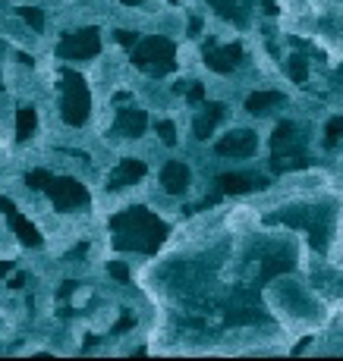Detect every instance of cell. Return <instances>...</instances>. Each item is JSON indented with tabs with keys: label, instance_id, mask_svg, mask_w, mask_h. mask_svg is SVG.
<instances>
[{
	"label": "cell",
	"instance_id": "ffe728a7",
	"mask_svg": "<svg viewBox=\"0 0 343 361\" xmlns=\"http://www.w3.org/2000/svg\"><path fill=\"white\" fill-rule=\"evenodd\" d=\"M51 173H47V170H32L29 176H25V183L32 185V189H47V183H51Z\"/></svg>",
	"mask_w": 343,
	"mask_h": 361
},
{
	"label": "cell",
	"instance_id": "d4e9b609",
	"mask_svg": "<svg viewBox=\"0 0 343 361\" xmlns=\"http://www.w3.org/2000/svg\"><path fill=\"white\" fill-rule=\"evenodd\" d=\"M117 41H120L123 47H133L135 41H139V38H135V32H126V29H123V32H117Z\"/></svg>",
	"mask_w": 343,
	"mask_h": 361
},
{
	"label": "cell",
	"instance_id": "7402d4cb",
	"mask_svg": "<svg viewBox=\"0 0 343 361\" xmlns=\"http://www.w3.org/2000/svg\"><path fill=\"white\" fill-rule=\"evenodd\" d=\"M155 129H157V135H161L164 145H173V141H177V129H173V123H155Z\"/></svg>",
	"mask_w": 343,
	"mask_h": 361
},
{
	"label": "cell",
	"instance_id": "5bb4252c",
	"mask_svg": "<svg viewBox=\"0 0 343 361\" xmlns=\"http://www.w3.org/2000/svg\"><path fill=\"white\" fill-rule=\"evenodd\" d=\"M277 104H284V95H280V91H255V95H249L246 110L258 117V113H268Z\"/></svg>",
	"mask_w": 343,
	"mask_h": 361
},
{
	"label": "cell",
	"instance_id": "8fae6325",
	"mask_svg": "<svg viewBox=\"0 0 343 361\" xmlns=\"http://www.w3.org/2000/svg\"><path fill=\"white\" fill-rule=\"evenodd\" d=\"M145 176V163L142 161H123L117 167V173L111 176V189H123V185L135 183V179Z\"/></svg>",
	"mask_w": 343,
	"mask_h": 361
},
{
	"label": "cell",
	"instance_id": "4316f807",
	"mask_svg": "<svg viewBox=\"0 0 343 361\" xmlns=\"http://www.w3.org/2000/svg\"><path fill=\"white\" fill-rule=\"evenodd\" d=\"M10 286H13V289H23V286H25V277H23V273H19V277H13V280H10Z\"/></svg>",
	"mask_w": 343,
	"mask_h": 361
},
{
	"label": "cell",
	"instance_id": "6da1fadb",
	"mask_svg": "<svg viewBox=\"0 0 343 361\" xmlns=\"http://www.w3.org/2000/svg\"><path fill=\"white\" fill-rule=\"evenodd\" d=\"M113 229H117V245L135 251H155L167 236L164 223L157 220L155 214L142 211V207H133L126 214L113 217Z\"/></svg>",
	"mask_w": 343,
	"mask_h": 361
},
{
	"label": "cell",
	"instance_id": "9a60e30c",
	"mask_svg": "<svg viewBox=\"0 0 343 361\" xmlns=\"http://www.w3.org/2000/svg\"><path fill=\"white\" fill-rule=\"evenodd\" d=\"M293 267V255L290 251H277V255H271L265 264H261V283L271 280V277H277V273H284Z\"/></svg>",
	"mask_w": 343,
	"mask_h": 361
},
{
	"label": "cell",
	"instance_id": "30bf717a",
	"mask_svg": "<svg viewBox=\"0 0 343 361\" xmlns=\"http://www.w3.org/2000/svg\"><path fill=\"white\" fill-rule=\"evenodd\" d=\"M145 126H148V117H145V110L126 107V110L117 113V132H120V135H133V139H139V135L145 132Z\"/></svg>",
	"mask_w": 343,
	"mask_h": 361
},
{
	"label": "cell",
	"instance_id": "44dd1931",
	"mask_svg": "<svg viewBox=\"0 0 343 361\" xmlns=\"http://www.w3.org/2000/svg\"><path fill=\"white\" fill-rule=\"evenodd\" d=\"M324 132H328V145H337V141L343 139V117H334V119H331Z\"/></svg>",
	"mask_w": 343,
	"mask_h": 361
},
{
	"label": "cell",
	"instance_id": "ba28073f",
	"mask_svg": "<svg viewBox=\"0 0 343 361\" xmlns=\"http://www.w3.org/2000/svg\"><path fill=\"white\" fill-rule=\"evenodd\" d=\"M217 185H221V195H243V192H252V189H265L268 179L246 176V173H221V176H217Z\"/></svg>",
	"mask_w": 343,
	"mask_h": 361
},
{
	"label": "cell",
	"instance_id": "83f0119b",
	"mask_svg": "<svg viewBox=\"0 0 343 361\" xmlns=\"http://www.w3.org/2000/svg\"><path fill=\"white\" fill-rule=\"evenodd\" d=\"M10 270H13V261H0V277H7Z\"/></svg>",
	"mask_w": 343,
	"mask_h": 361
},
{
	"label": "cell",
	"instance_id": "ac0fdd59",
	"mask_svg": "<svg viewBox=\"0 0 343 361\" xmlns=\"http://www.w3.org/2000/svg\"><path fill=\"white\" fill-rule=\"evenodd\" d=\"M261 314L252 308H233L227 311V324H258Z\"/></svg>",
	"mask_w": 343,
	"mask_h": 361
},
{
	"label": "cell",
	"instance_id": "3957f363",
	"mask_svg": "<svg viewBox=\"0 0 343 361\" xmlns=\"http://www.w3.org/2000/svg\"><path fill=\"white\" fill-rule=\"evenodd\" d=\"M133 63L151 75L170 73L173 69V45L167 38H148V41H142V45L135 47Z\"/></svg>",
	"mask_w": 343,
	"mask_h": 361
},
{
	"label": "cell",
	"instance_id": "1f68e13d",
	"mask_svg": "<svg viewBox=\"0 0 343 361\" xmlns=\"http://www.w3.org/2000/svg\"><path fill=\"white\" fill-rule=\"evenodd\" d=\"M123 3H142V0H123Z\"/></svg>",
	"mask_w": 343,
	"mask_h": 361
},
{
	"label": "cell",
	"instance_id": "8992f818",
	"mask_svg": "<svg viewBox=\"0 0 343 361\" xmlns=\"http://www.w3.org/2000/svg\"><path fill=\"white\" fill-rule=\"evenodd\" d=\"M255 145H258L255 132H249V129H239V132H230L227 139L217 141V154H224V157H252L255 154Z\"/></svg>",
	"mask_w": 343,
	"mask_h": 361
},
{
	"label": "cell",
	"instance_id": "f1b7e54d",
	"mask_svg": "<svg viewBox=\"0 0 343 361\" xmlns=\"http://www.w3.org/2000/svg\"><path fill=\"white\" fill-rule=\"evenodd\" d=\"M201 32V19H192V23H189V35H199Z\"/></svg>",
	"mask_w": 343,
	"mask_h": 361
},
{
	"label": "cell",
	"instance_id": "484cf974",
	"mask_svg": "<svg viewBox=\"0 0 343 361\" xmlns=\"http://www.w3.org/2000/svg\"><path fill=\"white\" fill-rule=\"evenodd\" d=\"M189 101H205V89H201V85H192V89H189Z\"/></svg>",
	"mask_w": 343,
	"mask_h": 361
},
{
	"label": "cell",
	"instance_id": "7a4b0ae2",
	"mask_svg": "<svg viewBox=\"0 0 343 361\" xmlns=\"http://www.w3.org/2000/svg\"><path fill=\"white\" fill-rule=\"evenodd\" d=\"M89 89H85V82L79 73H63V119L69 126H82L89 119Z\"/></svg>",
	"mask_w": 343,
	"mask_h": 361
},
{
	"label": "cell",
	"instance_id": "9c48e42d",
	"mask_svg": "<svg viewBox=\"0 0 343 361\" xmlns=\"http://www.w3.org/2000/svg\"><path fill=\"white\" fill-rule=\"evenodd\" d=\"M161 185H164L170 195H183L189 189V167L183 161H170L161 170Z\"/></svg>",
	"mask_w": 343,
	"mask_h": 361
},
{
	"label": "cell",
	"instance_id": "2e32d148",
	"mask_svg": "<svg viewBox=\"0 0 343 361\" xmlns=\"http://www.w3.org/2000/svg\"><path fill=\"white\" fill-rule=\"evenodd\" d=\"M35 110L32 107H23V110L16 113V139L19 141H25V139H32V132H35Z\"/></svg>",
	"mask_w": 343,
	"mask_h": 361
},
{
	"label": "cell",
	"instance_id": "cb8c5ba5",
	"mask_svg": "<svg viewBox=\"0 0 343 361\" xmlns=\"http://www.w3.org/2000/svg\"><path fill=\"white\" fill-rule=\"evenodd\" d=\"M133 324H135V317L133 314H123L117 321V327H113V333H126V330H133Z\"/></svg>",
	"mask_w": 343,
	"mask_h": 361
},
{
	"label": "cell",
	"instance_id": "f546056e",
	"mask_svg": "<svg viewBox=\"0 0 343 361\" xmlns=\"http://www.w3.org/2000/svg\"><path fill=\"white\" fill-rule=\"evenodd\" d=\"M13 201H10V198H0V211H3V214H7V211H13Z\"/></svg>",
	"mask_w": 343,
	"mask_h": 361
},
{
	"label": "cell",
	"instance_id": "4fadbf2b",
	"mask_svg": "<svg viewBox=\"0 0 343 361\" xmlns=\"http://www.w3.org/2000/svg\"><path fill=\"white\" fill-rule=\"evenodd\" d=\"M7 217H10V223H13V233L19 236V242L23 245H41V236H38V229L32 226L25 217H19V211H7Z\"/></svg>",
	"mask_w": 343,
	"mask_h": 361
},
{
	"label": "cell",
	"instance_id": "7c38bea8",
	"mask_svg": "<svg viewBox=\"0 0 343 361\" xmlns=\"http://www.w3.org/2000/svg\"><path fill=\"white\" fill-rule=\"evenodd\" d=\"M221 117H224V104H217V101L205 104V113L195 119V139H208L211 129H214V123Z\"/></svg>",
	"mask_w": 343,
	"mask_h": 361
},
{
	"label": "cell",
	"instance_id": "603a6c76",
	"mask_svg": "<svg viewBox=\"0 0 343 361\" xmlns=\"http://www.w3.org/2000/svg\"><path fill=\"white\" fill-rule=\"evenodd\" d=\"M107 270H111V277H117L120 283L129 280V267L126 264H117V261H113V264H107Z\"/></svg>",
	"mask_w": 343,
	"mask_h": 361
},
{
	"label": "cell",
	"instance_id": "e0dca14e",
	"mask_svg": "<svg viewBox=\"0 0 343 361\" xmlns=\"http://www.w3.org/2000/svg\"><path fill=\"white\" fill-rule=\"evenodd\" d=\"M287 73H290V79L293 82H306L309 79V60L306 57H290L287 60Z\"/></svg>",
	"mask_w": 343,
	"mask_h": 361
},
{
	"label": "cell",
	"instance_id": "4dcf8cb0",
	"mask_svg": "<svg viewBox=\"0 0 343 361\" xmlns=\"http://www.w3.org/2000/svg\"><path fill=\"white\" fill-rule=\"evenodd\" d=\"M265 13H271V16L277 13V3H274V0H265Z\"/></svg>",
	"mask_w": 343,
	"mask_h": 361
},
{
	"label": "cell",
	"instance_id": "d6986e66",
	"mask_svg": "<svg viewBox=\"0 0 343 361\" xmlns=\"http://www.w3.org/2000/svg\"><path fill=\"white\" fill-rule=\"evenodd\" d=\"M19 16H23V19H25V23H29L35 32L45 29V16H41V10H35V7H23V10H19Z\"/></svg>",
	"mask_w": 343,
	"mask_h": 361
},
{
	"label": "cell",
	"instance_id": "52a82bcc",
	"mask_svg": "<svg viewBox=\"0 0 343 361\" xmlns=\"http://www.w3.org/2000/svg\"><path fill=\"white\" fill-rule=\"evenodd\" d=\"M239 60H243V47H239V45L217 47L214 41H211V45L205 47V63H208L211 69H217V73H230Z\"/></svg>",
	"mask_w": 343,
	"mask_h": 361
},
{
	"label": "cell",
	"instance_id": "5b68a950",
	"mask_svg": "<svg viewBox=\"0 0 343 361\" xmlns=\"http://www.w3.org/2000/svg\"><path fill=\"white\" fill-rule=\"evenodd\" d=\"M101 51V41H98V32L95 29H85V32H76V35H67V41L57 47L60 57L67 60H85V57H95Z\"/></svg>",
	"mask_w": 343,
	"mask_h": 361
},
{
	"label": "cell",
	"instance_id": "277c9868",
	"mask_svg": "<svg viewBox=\"0 0 343 361\" xmlns=\"http://www.w3.org/2000/svg\"><path fill=\"white\" fill-rule=\"evenodd\" d=\"M47 195H51V201H54L57 211H69V207H79V205L89 201L85 185H79L76 179H67V176L51 179V183H47Z\"/></svg>",
	"mask_w": 343,
	"mask_h": 361
}]
</instances>
